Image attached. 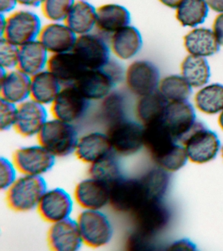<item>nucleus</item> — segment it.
Returning <instances> with one entry per match:
<instances>
[{"label": "nucleus", "instance_id": "f257e3e1", "mask_svg": "<svg viewBox=\"0 0 223 251\" xmlns=\"http://www.w3.org/2000/svg\"><path fill=\"white\" fill-rule=\"evenodd\" d=\"M43 26L40 17L30 10H17L8 16L0 15L1 37L19 47L38 39Z\"/></svg>", "mask_w": 223, "mask_h": 251}, {"label": "nucleus", "instance_id": "f03ea898", "mask_svg": "<svg viewBox=\"0 0 223 251\" xmlns=\"http://www.w3.org/2000/svg\"><path fill=\"white\" fill-rule=\"evenodd\" d=\"M79 137L74 124L53 118L48 120L37 138L56 158H62L75 152Z\"/></svg>", "mask_w": 223, "mask_h": 251}, {"label": "nucleus", "instance_id": "7ed1b4c3", "mask_svg": "<svg viewBox=\"0 0 223 251\" xmlns=\"http://www.w3.org/2000/svg\"><path fill=\"white\" fill-rule=\"evenodd\" d=\"M47 190L44 176L21 174L5 190V200L13 211L25 213L37 209Z\"/></svg>", "mask_w": 223, "mask_h": 251}, {"label": "nucleus", "instance_id": "20e7f679", "mask_svg": "<svg viewBox=\"0 0 223 251\" xmlns=\"http://www.w3.org/2000/svg\"><path fill=\"white\" fill-rule=\"evenodd\" d=\"M179 143L185 147L189 160L199 164L213 160L218 154L221 147L216 133L198 120Z\"/></svg>", "mask_w": 223, "mask_h": 251}, {"label": "nucleus", "instance_id": "39448f33", "mask_svg": "<svg viewBox=\"0 0 223 251\" xmlns=\"http://www.w3.org/2000/svg\"><path fill=\"white\" fill-rule=\"evenodd\" d=\"M76 221L84 245L91 248H101L112 240L113 224L102 210L83 209Z\"/></svg>", "mask_w": 223, "mask_h": 251}, {"label": "nucleus", "instance_id": "423d86ee", "mask_svg": "<svg viewBox=\"0 0 223 251\" xmlns=\"http://www.w3.org/2000/svg\"><path fill=\"white\" fill-rule=\"evenodd\" d=\"M144 127L140 123L124 119L107 127L113 151L119 156H132L144 147Z\"/></svg>", "mask_w": 223, "mask_h": 251}, {"label": "nucleus", "instance_id": "0eeeda50", "mask_svg": "<svg viewBox=\"0 0 223 251\" xmlns=\"http://www.w3.org/2000/svg\"><path fill=\"white\" fill-rule=\"evenodd\" d=\"M148 200L141 178L124 176L111 186L109 205L119 213L132 214Z\"/></svg>", "mask_w": 223, "mask_h": 251}, {"label": "nucleus", "instance_id": "6e6552de", "mask_svg": "<svg viewBox=\"0 0 223 251\" xmlns=\"http://www.w3.org/2000/svg\"><path fill=\"white\" fill-rule=\"evenodd\" d=\"M91 101L82 94L74 84L63 86L50 105L52 117L74 124L83 119L90 107Z\"/></svg>", "mask_w": 223, "mask_h": 251}, {"label": "nucleus", "instance_id": "1a4fd4ad", "mask_svg": "<svg viewBox=\"0 0 223 251\" xmlns=\"http://www.w3.org/2000/svg\"><path fill=\"white\" fill-rule=\"evenodd\" d=\"M130 215L134 230L153 237L165 228L171 217L161 200H146Z\"/></svg>", "mask_w": 223, "mask_h": 251}, {"label": "nucleus", "instance_id": "9d476101", "mask_svg": "<svg viewBox=\"0 0 223 251\" xmlns=\"http://www.w3.org/2000/svg\"><path fill=\"white\" fill-rule=\"evenodd\" d=\"M56 158L38 143L17 149L12 160L21 174L43 176L53 168Z\"/></svg>", "mask_w": 223, "mask_h": 251}, {"label": "nucleus", "instance_id": "9b49d317", "mask_svg": "<svg viewBox=\"0 0 223 251\" xmlns=\"http://www.w3.org/2000/svg\"><path fill=\"white\" fill-rule=\"evenodd\" d=\"M73 52L90 70L103 69L111 60L109 43L93 32L78 36Z\"/></svg>", "mask_w": 223, "mask_h": 251}, {"label": "nucleus", "instance_id": "f8f14e48", "mask_svg": "<svg viewBox=\"0 0 223 251\" xmlns=\"http://www.w3.org/2000/svg\"><path fill=\"white\" fill-rule=\"evenodd\" d=\"M124 80L128 90L141 97L158 90L159 70L149 61L136 60L125 70Z\"/></svg>", "mask_w": 223, "mask_h": 251}, {"label": "nucleus", "instance_id": "ddd939ff", "mask_svg": "<svg viewBox=\"0 0 223 251\" xmlns=\"http://www.w3.org/2000/svg\"><path fill=\"white\" fill-rule=\"evenodd\" d=\"M74 201V198L64 188H48L41 198L37 210L45 221L53 224L71 217Z\"/></svg>", "mask_w": 223, "mask_h": 251}, {"label": "nucleus", "instance_id": "4468645a", "mask_svg": "<svg viewBox=\"0 0 223 251\" xmlns=\"http://www.w3.org/2000/svg\"><path fill=\"white\" fill-rule=\"evenodd\" d=\"M110 189L108 184L89 176L76 185L74 200L83 209L102 210L109 205Z\"/></svg>", "mask_w": 223, "mask_h": 251}, {"label": "nucleus", "instance_id": "2eb2a0df", "mask_svg": "<svg viewBox=\"0 0 223 251\" xmlns=\"http://www.w3.org/2000/svg\"><path fill=\"white\" fill-rule=\"evenodd\" d=\"M48 120L46 106L30 98L18 105L14 129L22 137H37Z\"/></svg>", "mask_w": 223, "mask_h": 251}, {"label": "nucleus", "instance_id": "dca6fc26", "mask_svg": "<svg viewBox=\"0 0 223 251\" xmlns=\"http://www.w3.org/2000/svg\"><path fill=\"white\" fill-rule=\"evenodd\" d=\"M31 78L18 68L7 70L0 67L1 99L16 105L30 99Z\"/></svg>", "mask_w": 223, "mask_h": 251}, {"label": "nucleus", "instance_id": "f3484780", "mask_svg": "<svg viewBox=\"0 0 223 251\" xmlns=\"http://www.w3.org/2000/svg\"><path fill=\"white\" fill-rule=\"evenodd\" d=\"M48 243L53 251L79 250L84 244L77 221L70 217L51 224L48 232Z\"/></svg>", "mask_w": 223, "mask_h": 251}, {"label": "nucleus", "instance_id": "a211bd4d", "mask_svg": "<svg viewBox=\"0 0 223 251\" xmlns=\"http://www.w3.org/2000/svg\"><path fill=\"white\" fill-rule=\"evenodd\" d=\"M77 37L64 22H50L43 26L38 39L51 55L73 51Z\"/></svg>", "mask_w": 223, "mask_h": 251}, {"label": "nucleus", "instance_id": "6ab92c4d", "mask_svg": "<svg viewBox=\"0 0 223 251\" xmlns=\"http://www.w3.org/2000/svg\"><path fill=\"white\" fill-rule=\"evenodd\" d=\"M74 85L89 101H101L114 90L116 82L104 69H87Z\"/></svg>", "mask_w": 223, "mask_h": 251}, {"label": "nucleus", "instance_id": "aec40b11", "mask_svg": "<svg viewBox=\"0 0 223 251\" xmlns=\"http://www.w3.org/2000/svg\"><path fill=\"white\" fill-rule=\"evenodd\" d=\"M197 121L195 109L187 100L169 101L163 117L164 123L178 143L191 130Z\"/></svg>", "mask_w": 223, "mask_h": 251}, {"label": "nucleus", "instance_id": "412c9836", "mask_svg": "<svg viewBox=\"0 0 223 251\" xmlns=\"http://www.w3.org/2000/svg\"><path fill=\"white\" fill-rule=\"evenodd\" d=\"M113 152L106 133L92 131L79 137L74 154L90 166Z\"/></svg>", "mask_w": 223, "mask_h": 251}, {"label": "nucleus", "instance_id": "4be33fe9", "mask_svg": "<svg viewBox=\"0 0 223 251\" xmlns=\"http://www.w3.org/2000/svg\"><path fill=\"white\" fill-rule=\"evenodd\" d=\"M144 147L155 161L178 143L163 120L144 126Z\"/></svg>", "mask_w": 223, "mask_h": 251}, {"label": "nucleus", "instance_id": "5701e85b", "mask_svg": "<svg viewBox=\"0 0 223 251\" xmlns=\"http://www.w3.org/2000/svg\"><path fill=\"white\" fill-rule=\"evenodd\" d=\"M48 69L63 86L75 84L87 70L73 51L50 55Z\"/></svg>", "mask_w": 223, "mask_h": 251}, {"label": "nucleus", "instance_id": "b1692460", "mask_svg": "<svg viewBox=\"0 0 223 251\" xmlns=\"http://www.w3.org/2000/svg\"><path fill=\"white\" fill-rule=\"evenodd\" d=\"M109 43L111 53L117 58L129 60L140 52L143 40L140 31L130 25L111 35Z\"/></svg>", "mask_w": 223, "mask_h": 251}, {"label": "nucleus", "instance_id": "393cba45", "mask_svg": "<svg viewBox=\"0 0 223 251\" xmlns=\"http://www.w3.org/2000/svg\"><path fill=\"white\" fill-rule=\"evenodd\" d=\"M131 15L126 7L120 4L106 3L97 7L98 30L105 35H113L130 25Z\"/></svg>", "mask_w": 223, "mask_h": 251}, {"label": "nucleus", "instance_id": "a878e982", "mask_svg": "<svg viewBox=\"0 0 223 251\" xmlns=\"http://www.w3.org/2000/svg\"><path fill=\"white\" fill-rule=\"evenodd\" d=\"M64 23L77 36L91 33L97 26V7L87 0H75Z\"/></svg>", "mask_w": 223, "mask_h": 251}, {"label": "nucleus", "instance_id": "bb28decb", "mask_svg": "<svg viewBox=\"0 0 223 251\" xmlns=\"http://www.w3.org/2000/svg\"><path fill=\"white\" fill-rule=\"evenodd\" d=\"M50 52L39 39L20 47L17 68L32 76L48 69Z\"/></svg>", "mask_w": 223, "mask_h": 251}, {"label": "nucleus", "instance_id": "cd10ccee", "mask_svg": "<svg viewBox=\"0 0 223 251\" xmlns=\"http://www.w3.org/2000/svg\"><path fill=\"white\" fill-rule=\"evenodd\" d=\"M63 85L48 69L31 78V99L44 105H51Z\"/></svg>", "mask_w": 223, "mask_h": 251}, {"label": "nucleus", "instance_id": "c85d7f7f", "mask_svg": "<svg viewBox=\"0 0 223 251\" xmlns=\"http://www.w3.org/2000/svg\"><path fill=\"white\" fill-rule=\"evenodd\" d=\"M139 98L136 105V115L143 126L163 120L169 101L158 89Z\"/></svg>", "mask_w": 223, "mask_h": 251}, {"label": "nucleus", "instance_id": "c756f323", "mask_svg": "<svg viewBox=\"0 0 223 251\" xmlns=\"http://www.w3.org/2000/svg\"><path fill=\"white\" fill-rule=\"evenodd\" d=\"M184 45L190 54L207 57L216 54L220 45L213 30L205 27H198L184 37Z\"/></svg>", "mask_w": 223, "mask_h": 251}, {"label": "nucleus", "instance_id": "7c9ffc66", "mask_svg": "<svg viewBox=\"0 0 223 251\" xmlns=\"http://www.w3.org/2000/svg\"><path fill=\"white\" fill-rule=\"evenodd\" d=\"M181 75L192 87H202L210 77V68L204 57L189 54L181 63Z\"/></svg>", "mask_w": 223, "mask_h": 251}, {"label": "nucleus", "instance_id": "2f4dec72", "mask_svg": "<svg viewBox=\"0 0 223 251\" xmlns=\"http://www.w3.org/2000/svg\"><path fill=\"white\" fill-rule=\"evenodd\" d=\"M119 156L113 152L90 165L89 176L100 180L111 186L124 176Z\"/></svg>", "mask_w": 223, "mask_h": 251}, {"label": "nucleus", "instance_id": "473e14b6", "mask_svg": "<svg viewBox=\"0 0 223 251\" xmlns=\"http://www.w3.org/2000/svg\"><path fill=\"white\" fill-rule=\"evenodd\" d=\"M196 107L207 115H215L223 111V85L208 84L201 88L195 95Z\"/></svg>", "mask_w": 223, "mask_h": 251}, {"label": "nucleus", "instance_id": "72a5a7b5", "mask_svg": "<svg viewBox=\"0 0 223 251\" xmlns=\"http://www.w3.org/2000/svg\"><path fill=\"white\" fill-rule=\"evenodd\" d=\"M208 8L206 0H184L177 8L176 19L183 26L196 27L205 21Z\"/></svg>", "mask_w": 223, "mask_h": 251}, {"label": "nucleus", "instance_id": "f704fd0d", "mask_svg": "<svg viewBox=\"0 0 223 251\" xmlns=\"http://www.w3.org/2000/svg\"><path fill=\"white\" fill-rule=\"evenodd\" d=\"M100 101L99 114L107 127L126 119V102L120 92L113 90Z\"/></svg>", "mask_w": 223, "mask_h": 251}, {"label": "nucleus", "instance_id": "c9c22d12", "mask_svg": "<svg viewBox=\"0 0 223 251\" xmlns=\"http://www.w3.org/2000/svg\"><path fill=\"white\" fill-rule=\"evenodd\" d=\"M161 168L149 171L141 178L148 200H162L169 187L170 174Z\"/></svg>", "mask_w": 223, "mask_h": 251}, {"label": "nucleus", "instance_id": "e433bc0d", "mask_svg": "<svg viewBox=\"0 0 223 251\" xmlns=\"http://www.w3.org/2000/svg\"><path fill=\"white\" fill-rule=\"evenodd\" d=\"M158 90L169 101H187L192 94V86L183 76L172 75L160 81Z\"/></svg>", "mask_w": 223, "mask_h": 251}, {"label": "nucleus", "instance_id": "4c0bfd02", "mask_svg": "<svg viewBox=\"0 0 223 251\" xmlns=\"http://www.w3.org/2000/svg\"><path fill=\"white\" fill-rule=\"evenodd\" d=\"M187 152L183 145L177 143L166 154L154 161L160 168L168 172H177L183 168L187 162Z\"/></svg>", "mask_w": 223, "mask_h": 251}, {"label": "nucleus", "instance_id": "58836bf2", "mask_svg": "<svg viewBox=\"0 0 223 251\" xmlns=\"http://www.w3.org/2000/svg\"><path fill=\"white\" fill-rule=\"evenodd\" d=\"M75 0H44L43 15L50 22H64Z\"/></svg>", "mask_w": 223, "mask_h": 251}, {"label": "nucleus", "instance_id": "ea45409f", "mask_svg": "<svg viewBox=\"0 0 223 251\" xmlns=\"http://www.w3.org/2000/svg\"><path fill=\"white\" fill-rule=\"evenodd\" d=\"M20 47L1 37L0 40V67L7 70L17 68Z\"/></svg>", "mask_w": 223, "mask_h": 251}, {"label": "nucleus", "instance_id": "a19ab883", "mask_svg": "<svg viewBox=\"0 0 223 251\" xmlns=\"http://www.w3.org/2000/svg\"><path fill=\"white\" fill-rule=\"evenodd\" d=\"M17 170L13 160L6 157L0 158V188L1 190H6L19 177Z\"/></svg>", "mask_w": 223, "mask_h": 251}, {"label": "nucleus", "instance_id": "79ce46f5", "mask_svg": "<svg viewBox=\"0 0 223 251\" xmlns=\"http://www.w3.org/2000/svg\"><path fill=\"white\" fill-rule=\"evenodd\" d=\"M18 105L1 99L0 102V127L1 131L14 128L16 123Z\"/></svg>", "mask_w": 223, "mask_h": 251}, {"label": "nucleus", "instance_id": "37998d69", "mask_svg": "<svg viewBox=\"0 0 223 251\" xmlns=\"http://www.w3.org/2000/svg\"><path fill=\"white\" fill-rule=\"evenodd\" d=\"M153 238L133 229L127 237L126 247L127 249L132 251L154 250Z\"/></svg>", "mask_w": 223, "mask_h": 251}, {"label": "nucleus", "instance_id": "c03bdc74", "mask_svg": "<svg viewBox=\"0 0 223 251\" xmlns=\"http://www.w3.org/2000/svg\"><path fill=\"white\" fill-rule=\"evenodd\" d=\"M103 69L113 78L117 84L124 79L125 71L119 62L111 60Z\"/></svg>", "mask_w": 223, "mask_h": 251}, {"label": "nucleus", "instance_id": "a18cd8bd", "mask_svg": "<svg viewBox=\"0 0 223 251\" xmlns=\"http://www.w3.org/2000/svg\"><path fill=\"white\" fill-rule=\"evenodd\" d=\"M213 31L220 46L223 47V13H220L213 24Z\"/></svg>", "mask_w": 223, "mask_h": 251}, {"label": "nucleus", "instance_id": "49530a36", "mask_svg": "<svg viewBox=\"0 0 223 251\" xmlns=\"http://www.w3.org/2000/svg\"><path fill=\"white\" fill-rule=\"evenodd\" d=\"M168 249L173 251H195L197 247L189 239H181L170 245Z\"/></svg>", "mask_w": 223, "mask_h": 251}, {"label": "nucleus", "instance_id": "de8ad7c7", "mask_svg": "<svg viewBox=\"0 0 223 251\" xmlns=\"http://www.w3.org/2000/svg\"><path fill=\"white\" fill-rule=\"evenodd\" d=\"M17 5V0H0V12L7 15L14 11Z\"/></svg>", "mask_w": 223, "mask_h": 251}, {"label": "nucleus", "instance_id": "09e8293b", "mask_svg": "<svg viewBox=\"0 0 223 251\" xmlns=\"http://www.w3.org/2000/svg\"><path fill=\"white\" fill-rule=\"evenodd\" d=\"M207 5L217 13H223V0H206Z\"/></svg>", "mask_w": 223, "mask_h": 251}, {"label": "nucleus", "instance_id": "8fccbe9b", "mask_svg": "<svg viewBox=\"0 0 223 251\" xmlns=\"http://www.w3.org/2000/svg\"><path fill=\"white\" fill-rule=\"evenodd\" d=\"M44 0H17L18 5L27 8H36L40 7Z\"/></svg>", "mask_w": 223, "mask_h": 251}, {"label": "nucleus", "instance_id": "3c124183", "mask_svg": "<svg viewBox=\"0 0 223 251\" xmlns=\"http://www.w3.org/2000/svg\"><path fill=\"white\" fill-rule=\"evenodd\" d=\"M163 5L172 9H177L184 0H159Z\"/></svg>", "mask_w": 223, "mask_h": 251}, {"label": "nucleus", "instance_id": "603ef678", "mask_svg": "<svg viewBox=\"0 0 223 251\" xmlns=\"http://www.w3.org/2000/svg\"><path fill=\"white\" fill-rule=\"evenodd\" d=\"M218 123L219 126L221 127V129L223 130V111L220 113V115L219 117Z\"/></svg>", "mask_w": 223, "mask_h": 251}, {"label": "nucleus", "instance_id": "864d4df0", "mask_svg": "<svg viewBox=\"0 0 223 251\" xmlns=\"http://www.w3.org/2000/svg\"><path fill=\"white\" fill-rule=\"evenodd\" d=\"M222 155H223V149H222Z\"/></svg>", "mask_w": 223, "mask_h": 251}]
</instances>
